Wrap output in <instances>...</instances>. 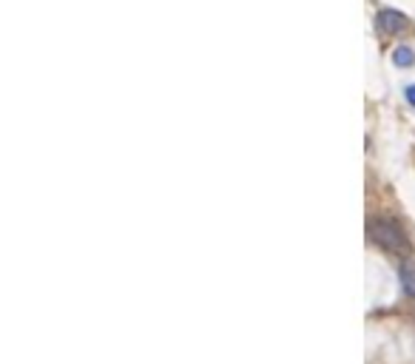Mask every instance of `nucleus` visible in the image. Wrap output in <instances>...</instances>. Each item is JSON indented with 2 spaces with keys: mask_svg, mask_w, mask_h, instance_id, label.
<instances>
[{
  "mask_svg": "<svg viewBox=\"0 0 415 364\" xmlns=\"http://www.w3.org/2000/svg\"><path fill=\"white\" fill-rule=\"evenodd\" d=\"M407 103H410V106H415V86H410V88H407Z\"/></svg>",
  "mask_w": 415,
  "mask_h": 364,
  "instance_id": "nucleus-5",
  "label": "nucleus"
},
{
  "mask_svg": "<svg viewBox=\"0 0 415 364\" xmlns=\"http://www.w3.org/2000/svg\"><path fill=\"white\" fill-rule=\"evenodd\" d=\"M375 23H379V32H384V34H401V32L410 26L407 14L395 12V9H384V12H379V17H375Z\"/></svg>",
  "mask_w": 415,
  "mask_h": 364,
  "instance_id": "nucleus-2",
  "label": "nucleus"
},
{
  "mask_svg": "<svg viewBox=\"0 0 415 364\" xmlns=\"http://www.w3.org/2000/svg\"><path fill=\"white\" fill-rule=\"evenodd\" d=\"M392 63L401 66V69H410V66L415 63V51H412L410 46H399V49L392 51Z\"/></svg>",
  "mask_w": 415,
  "mask_h": 364,
  "instance_id": "nucleus-4",
  "label": "nucleus"
},
{
  "mask_svg": "<svg viewBox=\"0 0 415 364\" xmlns=\"http://www.w3.org/2000/svg\"><path fill=\"white\" fill-rule=\"evenodd\" d=\"M399 279H401V291L407 299L415 302V259H404L399 267Z\"/></svg>",
  "mask_w": 415,
  "mask_h": 364,
  "instance_id": "nucleus-3",
  "label": "nucleus"
},
{
  "mask_svg": "<svg viewBox=\"0 0 415 364\" xmlns=\"http://www.w3.org/2000/svg\"><path fill=\"white\" fill-rule=\"evenodd\" d=\"M367 236L370 242H375L381 251L390 254H407L410 251V239L399 228V222H392L387 217H370L367 219Z\"/></svg>",
  "mask_w": 415,
  "mask_h": 364,
  "instance_id": "nucleus-1",
  "label": "nucleus"
}]
</instances>
